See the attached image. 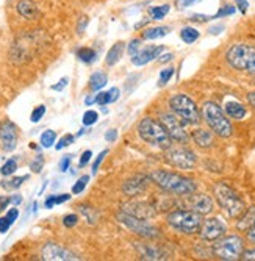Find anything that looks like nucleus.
I'll return each instance as SVG.
<instances>
[{"instance_id": "f257e3e1", "label": "nucleus", "mask_w": 255, "mask_h": 261, "mask_svg": "<svg viewBox=\"0 0 255 261\" xmlns=\"http://www.w3.org/2000/svg\"><path fill=\"white\" fill-rule=\"evenodd\" d=\"M152 181H155L160 188L172 194H193L196 191V183L187 177L178 175L175 172L157 171L150 175Z\"/></svg>"}, {"instance_id": "f03ea898", "label": "nucleus", "mask_w": 255, "mask_h": 261, "mask_svg": "<svg viewBox=\"0 0 255 261\" xmlns=\"http://www.w3.org/2000/svg\"><path fill=\"white\" fill-rule=\"evenodd\" d=\"M138 133H140L141 139L149 142L150 146H157L161 149H169L171 147V136L166 132L165 125L161 122H157L150 117H146L138 125Z\"/></svg>"}, {"instance_id": "7ed1b4c3", "label": "nucleus", "mask_w": 255, "mask_h": 261, "mask_svg": "<svg viewBox=\"0 0 255 261\" xmlns=\"http://www.w3.org/2000/svg\"><path fill=\"white\" fill-rule=\"evenodd\" d=\"M225 58L232 67L255 74V47L246 44L232 45L227 50Z\"/></svg>"}, {"instance_id": "20e7f679", "label": "nucleus", "mask_w": 255, "mask_h": 261, "mask_svg": "<svg viewBox=\"0 0 255 261\" xmlns=\"http://www.w3.org/2000/svg\"><path fill=\"white\" fill-rule=\"evenodd\" d=\"M215 196L221 208L230 218L241 216V213L244 211V203L230 186H227L225 183H218L215 186Z\"/></svg>"}, {"instance_id": "39448f33", "label": "nucleus", "mask_w": 255, "mask_h": 261, "mask_svg": "<svg viewBox=\"0 0 255 261\" xmlns=\"http://www.w3.org/2000/svg\"><path fill=\"white\" fill-rule=\"evenodd\" d=\"M202 113H203V119L208 124V127H210L218 136L228 138L232 135V124L216 103L207 102L202 108Z\"/></svg>"}, {"instance_id": "423d86ee", "label": "nucleus", "mask_w": 255, "mask_h": 261, "mask_svg": "<svg viewBox=\"0 0 255 261\" xmlns=\"http://www.w3.org/2000/svg\"><path fill=\"white\" fill-rule=\"evenodd\" d=\"M168 222L175 230L191 234V233H196L200 230L202 218L194 210H178V211L171 213L168 216Z\"/></svg>"}, {"instance_id": "0eeeda50", "label": "nucleus", "mask_w": 255, "mask_h": 261, "mask_svg": "<svg viewBox=\"0 0 255 261\" xmlns=\"http://www.w3.org/2000/svg\"><path fill=\"white\" fill-rule=\"evenodd\" d=\"M169 105L172 111L180 117V121L187 124H197L200 121V114L196 103L185 94H175L169 100Z\"/></svg>"}, {"instance_id": "6e6552de", "label": "nucleus", "mask_w": 255, "mask_h": 261, "mask_svg": "<svg viewBox=\"0 0 255 261\" xmlns=\"http://www.w3.org/2000/svg\"><path fill=\"white\" fill-rule=\"evenodd\" d=\"M244 252V244L240 236H225L213 246V253L219 259H238Z\"/></svg>"}, {"instance_id": "1a4fd4ad", "label": "nucleus", "mask_w": 255, "mask_h": 261, "mask_svg": "<svg viewBox=\"0 0 255 261\" xmlns=\"http://www.w3.org/2000/svg\"><path fill=\"white\" fill-rule=\"evenodd\" d=\"M118 221L122 222L132 231L144 236V238H155V236H158V231H157L155 227H152L150 224H147L141 218H136V216L130 215V213H125V211L119 213V215H118Z\"/></svg>"}, {"instance_id": "9d476101", "label": "nucleus", "mask_w": 255, "mask_h": 261, "mask_svg": "<svg viewBox=\"0 0 255 261\" xmlns=\"http://www.w3.org/2000/svg\"><path fill=\"white\" fill-rule=\"evenodd\" d=\"M166 161L180 169H193L196 166V155L190 149H171L166 153Z\"/></svg>"}, {"instance_id": "9b49d317", "label": "nucleus", "mask_w": 255, "mask_h": 261, "mask_svg": "<svg viewBox=\"0 0 255 261\" xmlns=\"http://www.w3.org/2000/svg\"><path fill=\"white\" fill-rule=\"evenodd\" d=\"M161 124L165 125L166 132L169 133V136L172 139H175L178 142H187L188 135H187V132H185L180 119H177L174 114H169V113L161 114Z\"/></svg>"}, {"instance_id": "f8f14e48", "label": "nucleus", "mask_w": 255, "mask_h": 261, "mask_svg": "<svg viewBox=\"0 0 255 261\" xmlns=\"http://www.w3.org/2000/svg\"><path fill=\"white\" fill-rule=\"evenodd\" d=\"M225 233V225L218 218H210L200 225V236L205 241H216Z\"/></svg>"}, {"instance_id": "ddd939ff", "label": "nucleus", "mask_w": 255, "mask_h": 261, "mask_svg": "<svg viewBox=\"0 0 255 261\" xmlns=\"http://www.w3.org/2000/svg\"><path fill=\"white\" fill-rule=\"evenodd\" d=\"M42 259H49V261H69V259H79L72 252H69L67 249L61 247L60 244L49 243L45 244L42 249Z\"/></svg>"}, {"instance_id": "4468645a", "label": "nucleus", "mask_w": 255, "mask_h": 261, "mask_svg": "<svg viewBox=\"0 0 255 261\" xmlns=\"http://www.w3.org/2000/svg\"><path fill=\"white\" fill-rule=\"evenodd\" d=\"M0 138H2V144L5 152H11L17 146V128L11 121H5L0 128Z\"/></svg>"}, {"instance_id": "2eb2a0df", "label": "nucleus", "mask_w": 255, "mask_h": 261, "mask_svg": "<svg viewBox=\"0 0 255 261\" xmlns=\"http://www.w3.org/2000/svg\"><path fill=\"white\" fill-rule=\"evenodd\" d=\"M161 52H163V47L161 45H147L146 49L140 50L132 58V63L135 66H144V64L154 61L157 57H160Z\"/></svg>"}, {"instance_id": "dca6fc26", "label": "nucleus", "mask_w": 255, "mask_h": 261, "mask_svg": "<svg viewBox=\"0 0 255 261\" xmlns=\"http://www.w3.org/2000/svg\"><path fill=\"white\" fill-rule=\"evenodd\" d=\"M147 186V177L144 175H136L130 180H127L122 186V191L127 196H136V194H141Z\"/></svg>"}, {"instance_id": "f3484780", "label": "nucleus", "mask_w": 255, "mask_h": 261, "mask_svg": "<svg viewBox=\"0 0 255 261\" xmlns=\"http://www.w3.org/2000/svg\"><path fill=\"white\" fill-rule=\"evenodd\" d=\"M190 205L191 210L197 211L199 215H207V213H210L213 210V200L207 194H194L190 199Z\"/></svg>"}, {"instance_id": "a211bd4d", "label": "nucleus", "mask_w": 255, "mask_h": 261, "mask_svg": "<svg viewBox=\"0 0 255 261\" xmlns=\"http://www.w3.org/2000/svg\"><path fill=\"white\" fill-rule=\"evenodd\" d=\"M17 11L24 19H35L38 16V8L32 0H20L17 4Z\"/></svg>"}, {"instance_id": "6ab92c4d", "label": "nucleus", "mask_w": 255, "mask_h": 261, "mask_svg": "<svg viewBox=\"0 0 255 261\" xmlns=\"http://www.w3.org/2000/svg\"><path fill=\"white\" fill-rule=\"evenodd\" d=\"M193 139H194L196 144L202 149H207L213 144V135L207 130H202V128H199L193 133Z\"/></svg>"}, {"instance_id": "aec40b11", "label": "nucleus", "mask_w": 255, "mask_h": 261, "mask_svg": "<svg viewBox=\"0 0 255 261\" xmlns=\"http://www.w3.org/2000/svg\"><path fill=\"white\" fill-rule=\"evenodd\" d=\"M122 52H124V42H116L111 49L108 50V55H107V60L105 63L108 66H114L116 63H118L122 57Z\"/></svg>"}, {"instance_id": "412c9836", "label": "nucleus", "mask_w": 255, "mask_h": 261, "mask_svg": "<svg viewBox=\"0 0 255 261\" xmlns=\"http://www.w3.org/2000/svg\"><path fill=\"white\" fill-rule=\"evenodd\" d=\"M225 113L228 117H234V119H243L246 116V108L238 102H228L225 105Z\"/></svg>"}, {"instance_id": "4be33fe9", "label": "nucleus", "mask_w": 255, "mask_h": 261, "mask_svg": "<svg viewBox=\"0 0 255 261\" xmlns=\"http://www.w3.org/2000/svg\"><path fill=\"white\" fill-rule=\"evenodd\" d=\"M118 96H119V89L118 88H111L110 91H107V92H100V94H97L96 96V103L97 105H108V103H111V102H114L116 99H118Z\"/></svg>"}, {"instance_id": "5701e85b", "label": "nucleus", "mask_w": 255, "mask_h": 261, "mask_svg": "<svg viewBox=\"0 0 255 261\" xmlns=\"http://www.w3.org/2000/svg\"><path fill=\"white\" fill-rule=\"evenodd\" d=\"M107 82H108V77L104 72H96V74H92L89 79V88L92 91H99L107 85Z\"/></svg>"}, {"instance_id": "b1692460", "label": "nucleus", "mask_w": 255, "mask_h": 261, "mask_svg": "<svg viewBox=\"0 0 255 261\" xmlns=\"http://www.w3.org/2000/svg\"><path fill=\"white\" fill-rule=\"evenodd\" d=\"M169 32H171V29H169V27H165V25H161V27H154V29H149V30L144 32V39L163 38V36H166Z\"/></svg>"}, {"instance_id": "393cba45", "label": "nucleus", "mask_w": 255, "mask_h": 261, "mask_svg": "<svg viewBox=\"0 0 255 261\" xmlns=\"http://www.w3.org/2000/svg\"><path fill=\"white\" fill-rule=\"evenodd\" d=\"M180 38L183 39V42H187V44H193L194 41L199 39V32L193 27H185L180 33Z\"/></svg>"}, {"instance_id": "a878e982", "label": "nucleus", "mask_w": 255, "mask_h": 261, "mask_svg": "<svg viewBox=\"0 0 255 261\" xmlns=\"http://www.w3.org/2000/svg\"><path fill=\"white\" fill-rule=\"evenodd\" d=\"M77 57L83 61V63H91L96 58V52L89 49V47H82V49L77 50Z\"/></svg>"}, {"instance_id": "bb28decb", "label": "nucleus", "mask_w": 255, "mask_h": 261, "mask_svg": "<svg viewBox=\"0 0 255 261\" xmlns=\"http://www.w3.org/2000/svg\"><path fill=\"white\" fill-rule=\"evenodd\" d=\"M140 250H141L143 258H146V259H163V258H166V256H165L163 253H161L160 250L152 249V247H146L144 250L140 247Z\"/></svg>"}, {"instance_id": "cd10ccee", "label": "nucleus", "mask_w": 255, "mask_h": 261, "mask_svg": "<svg viewBox=\"0 0 255 261\" xmlns=\"http://www.w3.org/2000/svg\"><path fill=\"white\" fill-rule=\"evenodd\" d=\"M168 13H169V5L154 7V8L150 10V17H152L154 20H160V19H163Z\"/></svg>"}, {"instance_id": "c85d7f7f", "label": "nucleus", "mask_w": 255, "mask_h": 261, "mask_svg": "<svg viewBox=\"0 0 255 261\" xmlns=\"http://www.w3.org/2000/svg\"><path fill=\"white\" fill-rule=\"evenodd\" d=\"M69 199H71V196L69 194H61V196H50L47 200H45V208H52L54 205H60V203H64L67 202Z\"/></svg>"}, {"instance_id": "c756f323", "label": "nucleus", "mask_w": 255, "mask_h": 261, "mask_svg": "<svg viewBox=\"0 0 255 261\" xmlns=\"http://www.w3.org/2000/svg\"><path fill=\"white\" fill-rule=\"evenodd\" d=\"M55 138H57V133L54 130H47L41 135V144L42 147H52V144L55 142Z\"/></svg>"}, {"instance_id": "7c9ffc66", "label": "nucleus", "mask_w": 255, "mask_h": 261, "mask_svg": "<svg viewBox=\"0 0 255 261\" xmlns=\"http://www.w3.org/2000/svg\"><path fill=\"white\" fill-rule=\"evenodd\" d=\"M17 169V163H16V160L14 158H11V160H8L4 166H2V169H0V172H2V175H11V174H14V171Z\"/></svg>"}, {"instance_id": "2f4dec72", "label": "nucleus", "mask_w": 255, "mask_h": 261, "mask_svg": "<svg viewBox=\"0 0 255 261\" xmlns=\"http://www.w3.org/2000/svg\"><path fill=\"white\" fill-rule=\"evenodd\" d=\"M97 119H99V114L94 110H88L83 114V125H92L97 122Z\"/></svg>"}, {"instance_id": "473e14b6", "label": "nucleus", "mask_w": 255, "mask_h": 261, "mask_svg": "<svg viewBox=\"0 0 255 261\" xmlns=\"http://www.w3.org/2000/svg\"><path fill=\"white\" fill-rule=\"evenodd\" d=\"M174 75V69L172 67H166V69H163L160 72V80H158V85L160 86H163V85H166L169 80H171V77Z\"/></svg>"}, {"instance_id": "72a5a7b5", "label": "nucleus", "mask_w": 255, "mask_h": 261, "mask_svg": "<svg viewBox=\"0 0 255 261\" xmlns=\"http://www.w3.org/2000/svg\"><path fill=\"white\" fill-rule=\"evenodd\" d=\"M29 178V175H22V177H16V178H13V180H10L8 183H2V186L4 188H7V189H16V188H19L22 183H24L26 180Z\"/></svg>"}, {"instance_id": "f704fd0d", "label": "nucleus", "mask_w": 255, "mask_h": 261, "mask_svg": "<svg viewBox=\"0 0 255 261\" xmlns=\"http://www.w3.org/2000/svg\"><path fill=\"white\" fill-rule=\"evenodd\" d=\"M80 211L86 216V219H88L89 224H96V221H97V219H96V211H92L88 205H82V206H80Z\"/></svg>"}, {"instance_id": "c9c22d12", "label": "nucleus", "mask_w": 255, "mask_h": 261, "mask_svg": "<svg viewBox=\"0 0 255 261\" xmlns=\"http://www.w3.org/2000/svg\"><path fill=\"white\" fill-rule=\"evenodd\" d=\"M88 180H89V177L88 175H83L82 178H79L77 180V183L74 185V188H72V193L74 194H80L83 189L86 188V185H88Z\"/></svg>"}, {"instance_id": "e433bc0d", "label": "nucleus", "mask_w": 255, "mask_h": 261, "mask_svg": "<svg viewBox=\"0 0 255 261\" xmlns=\"http://www.w3.org/2000/svg\"><path fill=\"white\" fill-rule=\"evenodd\" d=\"M45 114V107L44 105H39V107H36L35 110H33V113H32V116H30V121L32 122H39L41 119H42V116Z\"/></svg>"}, {"instance_id": "4c0bfd02", "label": "nucleus", "mask_w": 255, "mask_h": 261, "mask_svg": "<svg viewBox=\"0 0 255 261\" xmlns=\"http://www.w3.org/2000/svg\"><path fill=\"white\" fill-rule=\"evenodd\" d=\"M72 141H74V136H72V135H64V136L58 141V144H57L55 147H57V150H61V149L67 147L69 144H72Z\"/></svg>"}, {"instance_id": "58836bf2", "label": "nucleus", "mask_w": 255, "mask_h": 261, "mask_svg": "<svg viewBox=\"0 0 255 261\" xmlns=\"http://www.w3.org/2000/svg\"><path fill=\"white\" fill-rule=\"evenodd\" d=\"M42 164H44V160H42V156L41 155H38L32 163H30V169L33 171V172H41V169H42Z\"/></svg>"}, {"instance_id": "ea45409f", "label": "nucleus", "mask_w": 255, "mask_h": 261, "mask_svg": "<svg viewBox=\"0 0 255 261\" xmlns=\"http://www.w3.org/2000/svg\"><path fill=\"white\" fill-rule=\"evenodd\" d=\"M77 222H79V216H77V215H67V216L63 219V224H64V227H67V228H71V227L77 225Z\"/></svg>"}, {"instance_id": "a19ab883", "label": "nucleus", "mask_w": 255, "mask_h": 261, "mask_svg": "<svg viewBox=\"0 0 255 261\" xmlns=\"http://www.w3.org/2000/svg\"><path fill=\"white\" fill-rule=\"evenodd\" d=\"M140 44H141L140 39H133V41L129 44V55H130L132 58H133L138 52H140V50H138V49H140Z\"/></svg>"}, {"instance_id": "79ce46f5", "label": "nucleus", "mask_w": 255, "mask_h": 261, "mask_svg": "<svg viewBox=\"0 0 255 261\" xmlns=\"http://www.w3.org/2000/svg\"><path fill=\"white\" fill-rule=\"evenodd\" d=\"M107 153H108V150H102V152L97 155V158H96L94 164H92V174H96V172L99 171V166H100V163L104 161V158L107 156Z\"/></svg>"}, {"instance_id": "37998d69", "label": "nucleus", "mask_w": 255, "mask_h": 261, "mask_svg": "<svg viewBox=\"0 0 255 261\" xmlns=\"http://www.w3.org/2000/svg\"><path fill=\"white\" fill-rule=\"evenodd\" d=\"M197 2H200V0H177L175 5H177V8L183 10V8L193 7V5H194V4H197Z\"/></svg>"}, {"instance_id": "c03bdc74", "label": "nucleus", "mask_w": 255, "mask_h": 261, "mask_svg": "<svg viewBox=\"0 0 255 261\" xmlns=\"http://www.w3.org/2000/svg\"><path fill=\"white\" fill-rule=\"evenodd\" d=\"M235 13V7H230V5H227V7H222L219 11H218V14L215 16V17H224V16H230V14H234Z\"/></svg>"}, {"instance_id": "a18cd8bd", "label": "nucleus", "mask_w": 255, "mask_h": 261, "mask_svg": "<svg viewBox=\"0 0 255 261\" xmlns=\"http://www.w3.org/2000/svg\"><path fill=\"white\" fill-rule=\"evenodd\" d=\"M91 156H92L91 150H85V152H83V155L80 156V161H79V166H80V168H85V166L89 163Z\"/></svg>"}, {"instance_id": "49530a36", "label": "nucleus", "mask_w": 255, "mask_h": 261, "mask_svg": "<svg viewBox=\"0 0 255 261\" xmlns=\"http://www.w3.org/2000/svg\"><path fill=\"white\" fill-rule=\"evenodd\" d=\"M11 227V222L10 219L5 216V218H0V233H7Z\"/></svg>"}, {"instance_id": "de8ad7c7", "label": "nucleus", "mask_w": 255, "mask_h": 261, "mask_svg": "<svg viewBox=\"0 0 255 261\" xmlns=\"http://www.w3.org/2000/svg\"><path fill=\"white\" fill-rule=\"evenodd\" d=\"M11 203V199L8 196H0V213L5 211V208Z\"/></svg>"}, {"instance_id": "09e8293b", "label": "nucleus", "mask_w": 255, "mask_h": 261, "mask_svg": "<svg viewBox=\"0 0 255 261\" xmlns=\"http://www.w3.org/2000/svg\"><path fill=\"white\" fill-rule=\"evenodd\" d=\"M116 138H118V130L111 128V130H108V132L105 133V139H107L108 142H113V141H116Z\"/></svg>"}, {"instance_id": "8fccbe9b", "label": "nucleus", "mask_w": 255, "mask_h": 261, "mask_svg": "<svg viewBox=\"0 0 255 261\" xmlns=\"http://www.w3.org/2000/svg\"><path fill=\"white\" fill-rule=\"evenodd\" d=\"M17 216H19V211H17V208H11L10 211H8V215H7V218L10 219V222L13 224L16 219H17Z\"/></svg>"}, {"instance_id": "3c124183", "label": "nucleus", "mask_w": 255, "mask_h": 261, "mask_svg": "<svg viewBox=\"0 0 255 261\" xmlns=\"http://www.w3.org/2000/svg\"><path fill=\"white\" fill-rule=\"evenodd\" d=\"M67 82H69V80L64 77V79H61L57 85H54V86H52V89H54V91H63V89H64V86L67 85Z\"/></svg>"}, {"instance_id": "603ef678", "label": "nucleus", "mask_w": 255, "mask_h": 261, "mask_svg": "<svg viewBox=\"0 0 255 261\" xmlns=\"http://www.w3.org/2000/svg\"><path fill=\"white\" fill-rule=\"evenodd\" d=\"M241 258H243V259H250V261H255V249H250V250H246V252H243Z\"/></svg>"}, {"instance_id": "864d4df0", "label": "nucleus", "mask_w": 255, "mask_h": 261, "mask_svg": "<svg viewBox=\"0 0 255 261\" xmlns=\"http://www.w3.org/2000/svg\"><path fill=\"white\" fill-rule=\"evenodd\" d=\"M69 164H71V156H64V158L61 160V163H60V169H61L63 172H64V171H67Z\"/></svg>"}, {"instance_id": "5fc2aeb1", "label": "nucleus", "mask_w": 255, "mask_h": 261, "mask_svg": "<svg viewBox=\"0 0 255 261\" xmlns=\"http://www.w3.org/2000/svg\"><path fill=\"white\" fill-rule=\"evenodd\" d=\"M235 2H237V7L240 8V11H241V13H246V11H247L249 4L246 2V0H235Z\"/></svg>"}, {"instance_id": "6e6d98bb", "label": "nucleus", "mask_w": 255, "mask_h": 261, "mask_svg": "<svg viewBox=\"0 0 255 261\" xmlns=\"http://www.w3.org/2000/svg\"><path fill=\"white\" fill-rule=\"evenodd\" d=\"M86 23H88V19H86V17H82V20L79 22V29H77V33H79V35L83 33V30H85V27H86Z\"/></svg>"}, {"instance_id": "4d7b16f0", "label": "nucleus", "mask_w": 255, "mask_h": 261, "mask_svg": "<svg viewBox=\"0 0 255 261\" xmlns=\"http://www.w3.org/2000/svg\"><path fill=\"white\" fill-rule=\"evenodd\" d=\"M213 17H208V16H202V14H194L191 16V20H197V22H207V20H210Z\"/></svg>"}, {"instance_id": "13d9d810", "label": "nucleus", "mask_w": 255, "mask_h": 261, "mask_svg": "<svg viewBox=\"0 0 255 261\" xmlns=\"http://www.w3.org/2000/svg\"><path fill=\"white\" fill-rule=\"evenodd\" d=\"M247 238L252 241V243H255V222H253V225L249 228V233H247Z\"/></svg>"}, {"instance_id": "bf43d9fd", "label": "nucleus", "mask_w": 255, "mask_h": 261, "mask_svg": "<svg viewBox=\"0 0 255 261\" xmlns=\"http://www.w3.org/2000/svg\"><path fill=\"white\" fill-rule=\"evenodd\" d=\"M247 100H249V103L255 108V92H250L249 96H247Z\"/></svg>"}, {"instance_id": "052dcab7", "label": "nucleus", "mask_w": 255, "mask_h": 261, "mask_svg": "<svg viewBox=\"0 0 255 261\" xmlns=\"http://www.w3.org/2000/svg\"><path fill=\"white\" fill-rule=\"evenodd\" d=\"M20 202H22V197H20V196H14V197L11 199V203H13V205H19Z\"/></svg>"}, {"instance_id": "680f3d73", "label": "nucleus", "mask_w": 255, "mask_h": 261, "mask_svg": "<svg viewBox=\"0 0 255 261\" xmlns=\"http://www.w3.org/2000/svg\"><path fill=\"white\" fill-rule=\"evenodd\" d=\"M169 60H172V54L163 55V58H160V61H161V63H165V61H169Z\"/></svg>"}, {"instance_id": "e2e57ef3", "label": "nucleus", "mask_w": 255, "mask_h": 261, "mask_svg": "<svg viewBox=\"0 0 255 261\" xmlns=\"http://www.w3.org/2000/svg\"><path fill=\"white\" fill-rule=\"evenodd\" d=\"M91 103H96V96H91L86 99V105H91Z\"/></svg>"}, {"instance_id": "0e129e2a", "label": "nucleus", "mask_w": 255, "mask_h": 261, "mask_svg": "<svg viewBox=\"0 0 255 261\" xmlns=\"http://www.w3.org/2000/svg\"><path fill=\"white\" fill-rule=\"evenodd\" d=\"M219 30H222V27H215V29H212L210 32H212L213 35H218V33H219Z\"/></svg>"}]
</instances>
